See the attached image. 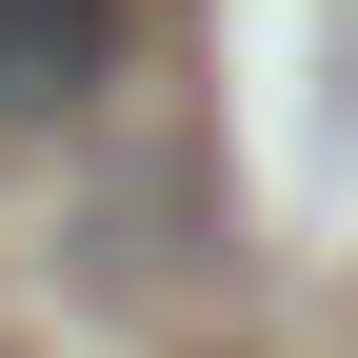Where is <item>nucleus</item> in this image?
<instances>
[{
  "label": "nucleus",
  "instance_id": "f257e3e1",
  "mask_svg": "<svg viewBox=\"0 0 358 358\" xmlns=\"http://www.w3.org/2000/svg\"><path fill=\"white\" fill-rule=\"evenodd\" d=\"M100 60H120V0H0V120L100 100Z\"/></svg>",
  "mask_w": 358,
  "mask_h": 358
}]
</instances>
